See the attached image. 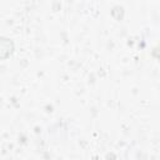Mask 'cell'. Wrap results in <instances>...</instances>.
I'll use <instances>...</instances> for the list:
<instances>
[{
    "mask_svg": "<svg viewBox=\"0 0 160 160\" xmlns=\"http://www.w3.org/2000/svg\"><path fill=\"white\" fill-rule=\"evenodd\" d=\"M14 51V44L10 39L1 38L0 39V58L8 59Z\"/></svg>",
    "mask_w": 160,
    "mask_h": 160,
    "instance_id": "6da1fadb",
    "label": "cell"
}]
</instances>
